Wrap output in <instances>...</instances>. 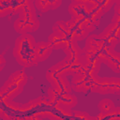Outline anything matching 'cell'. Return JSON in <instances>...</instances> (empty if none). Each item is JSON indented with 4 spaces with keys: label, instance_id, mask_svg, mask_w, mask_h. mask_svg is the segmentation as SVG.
<instances>
[{
    "label": "cell",
    "instance_id": "6da1fadb",
    "mask_svg": "<svg viewBox=\"0 0 120 120\" xmlns=\"http://www.w3.org/2000/svg\"><path fill=\"white\" fill-rule=\"evenodd\" d=\"M36 49L37 43L33 37L29 34H24L17 38L13 49V55L21 66L28 68L36 65L38 61Z\"/></svg>",
    "mask_w": 120,
    "mask_h": 120
},
{
    "label": "cell",
    "instance_id": "4fadbf2b",
    "mask_svg": "<svg viewBox=\"0 0 120 120\" xmlns=\"http://www.w3.org/2000/svg\"><path fill=\"white\" fill-rule=\"evenodd\" d=\"M8 80L10 82H12L23 87V85L27 82V77H26V74L22 70H18V71L12 73Z\"/></svg>",
    "mask_w": 120,
    "mask_h": 120
},
{
    "label": "cell",
    "instance_id": "9a60e30c",
    "mask_svg": "<svg viewBox=\"0 0 120 120\" xmlns=\"http://www.w3.org/2000/svg\"><path fill=\"white\" fill-rule=\"evenodd\" d=\"M14 11V2L11 1H0V13L4 17L8 14L13 13Z\"/></svg>",
    "mask_w": 120,
    "mask_h": 120
},
{
    "label": "cell",
    "instance_id": "5bb4252c",
    "mask_svg": "<svg viewBox=\"0 0 120 120\" xmlns=\"http://www.w3.org/2000/svg\"><path fill=\"white\" fill-rule=\"evenodd\" d=\"M98 109H99L101 113L109 114L112 112H113V110L115 108H114V103L112 100H110L108 98H105V99H102L98 103Z\"/></svg>",
    "mask_w": 120,
    "mask_h": 120
},
{
    "label": "cell",
    "instance_id": "5b68a950",
    "mask_svg": "<svg viewBox=\"0 0 120 120\" xmlns=\"http://www.w3.org/2000/svg\"><path fill=\"white\" fill-rule=\"evenodd\" d=\"M37 56L38 61H44L46 60L50 55L52 51L51 45L48 43V41H40L37 43Z\"/></svg>",
    "mask_w": 120,
    "mask_h": 120
},
{
    "label": "cell",
    "instance_id": "277c9868",
    "mask_svg": "<svg viewBox=\"0 0 120 120\" xmlns=\"http://www.w3.org/2000/svg\"><path fill=\"white\" fill-rule=\"evenodd\" d=\"M22 91V86L18 85L9 80L6 82V83L1 88V98H12L16 96H18Z\"/></svg>",
    "mask_w": 120,
    "mask_h": 120
},
{
    "label": "cell",
    "instance_id": "d6986e66",
    "mask_svg": "<svg viewBox=\"0 0 120 120\" xmlns=\"http://www.w3.org/2000/svg\"><path fill=\"white\" fill-rule=\"evenodd\" d=\"M115 3H116V5H118V6H120V1H116Z\"/></svg>",
    "mask_w": 120,
    "mask_h": 120
},
{
    "label": "cell",
    "instance_id": "7c38bea8",
    "mask_svg": "<svg viewBox=\"0 0 120 120\" xmlns=\"http://www.w3.org/2000/svg\"><path fill=\"white\" fill-rule=\"evenodd\" d=\"M48 43L51 45L52 49H54V50H58V49H63L64 48V45H65V39L60 37L59 35L55 34V33H52L49 36V38H48Z\"/></svg>",
    "mask_w": 120,
    "mask_h": 120
},
{
    "label": "cell",
    "instance_id": "ba28073f",
    "mask_svg": "<svg viewBox=\"0 0 120 120\" xmlns=\"http://www.w3.org/2000/svg\"><path fill=\"white\" fill-rule=\"evenodd\" d=\"M57 102L61 104L64 107H67L68 109L72 108L77 103V98L75 96H72L68 93H62L59 95L57 98Z\"/></svg>",
    "mask_w": 120,
    "mask_h": 120
},
{
    "label": "cell",
    "instance_id": "ac0fdd59",
    "mask_svg": "<svg viewBox=\"0 0 120 120\" xmlns=\"http://www.w3.org/2000/svg\"><path fill=\"white\" fill-rule=\"evenodd\" d=\"M7 120H22V119H21L20 117H17V116H10Z\"/></svg>",
    "mask_w": 120,
    "mask_h": 120
},
{
    "label": "cell",
    "instance_id": "2e32d148",
    "mask_svg": "<svg viewBox=\"0 0 120 120\" xmlns=\"http://www.w3.org/2000/svg\"><path fill=\"white\" fill-rule=\"evenodd\" d=\"M113 1H99V4H100V7L103 10V12H107L111 8L112 6L113 5Z\"/></svg>",
    "mask_w": 120,
    "mask_h": 120
},
{
    "label": "cell",
    "instance_id": "8992f818",
    "mask_svg": "<svg viewBox=\"0 0 120 120\" xmlns=\"http://www.w3.org/2000/svg\"><path fill=\"white\" fill-rule=\"evenodd\" d=\"M61 5V1H45L38 0L35 2L36 8L41 12H46L50 9H55Z\"/></svg>",
    "mask_w": 120,
    "mask_h": 120
},
{
    "label": "cell",
    "instance_id": "e0dca14e",
    "mask_svg": "<svg viewBox=\"0 0 120 120\" xmlns=\"http://www.w3.org/2000/svg\"><path fill=\"white\" fill-rule=\"evenodd\" d=\"M114 11H115V14L120 15V6L115 5V6H114Z\"/></svg>",
    "mask_w": 120,
    "mask_h": 120
},
{
    "label": "cell",
    "instance_id": "52a82bcc",
    "mask_svg": "<svg viewBox=\"0 0 120 120\" xmlns=\"http://www.w3.org/2000/svg\"><path fill=\"white\" fill-rule=\"evenodd\" d=\"M86 76L85 75H80L76 74V76L72 79L71 82V88L74 89L77 92H85L87 90L86 88Z\"/></svg>",
    "mask_w": 120,
    "mask_h": 120
},
{
    "label": "cell",
    "instance_id": "9c48e42d",
    "mask_svg": "<svg viewBox=\"0 0 120 120\" xmlns=\"http://www.w3.org/2000/svg\"><path fill=\"white\" fill-rule=\"evenodd\" d=\"M52 87L55 88L57 91H59L61 94L62 93H69L71 89V84L68 83V79L66 78L65 75L60 76L52 84Z\"/></svg>",
    "mask_w": 120,
    "mask_h": 120
},
{
    "label": "cell",
    "instance_id": "7a4b0ae2",
    "mask_svg": "<svg viewBox=\"0 0 120 120\" xmlns=\"http://www.w3.org/2000/svg\"><path fill=\"white\" fill-rule=\"evenodd\" d=\"M39 26V22L34 14H22L14 22V28L22 35L36 31Z\"/></svg>",
    "mask_w": 120,
    "mask_h": 120
},
{
    "label": "cell",
    "instance_id": "30bf717a",
    "mask_svg": "<svg viewBox=\"0 0 120 120\" xmlns=\"http://www.w3.org/2000/svg\"><path fill=\"white\" fill-rule=\"evenodd\" d=\"M106 64L114 72H120V53L112 52L106 60Z\"/></svg>",
    "mask_w": 120,
    "mask_h": 120
},
{
    "label": "cell",
    "instance_id": "8fae6325",
    "mask_svg": "<svg viewBox=\"0 0 120 120\" xmlns=\"http://www.w3.org/2000/svg\"><path fill=\"white\" fill-rule=\"evenodd\" d=\"M52 30H53V33L59 35L64 39L69 38V34H68V26H67V22H65L63 21L56 22L54 23V25L52 26Z\"/></svg>",
    "mask_w": 120,
    "mask_h": 120
},
{
    "label": "cell",
    "instance_id": "ffe728a7",
    "mask_svg": "<svg viewBox=\"0 0 120 120\" xmlns=\"http://www.w3.org/2000/svg\"><path fill=\"white\" fill-rule=\"evenodd\" d=\"M116 25H117V24H116ZM117 26H118V28H119V30H120V25H117Z\"/></svg>",
    "mask_w": 120,
    "mask_h": 120
},
{
    "label": "cell",
    "instance_id": "3957f363",
    "mask_svg": "<svg viewBox=\"0 0 120 120\" xmlns=\"http://www.w3.org/2000/svg\"><path fill=\"white\" fill-rule=\"evenodd\" d=\"M98 38L107 45L113 48L117 43L120 42V30L115 23L108 25L104 31L98 36Z\"/></svg>",
    "mask_w": 120,
    "mask_h": 120
}]
</instances>
